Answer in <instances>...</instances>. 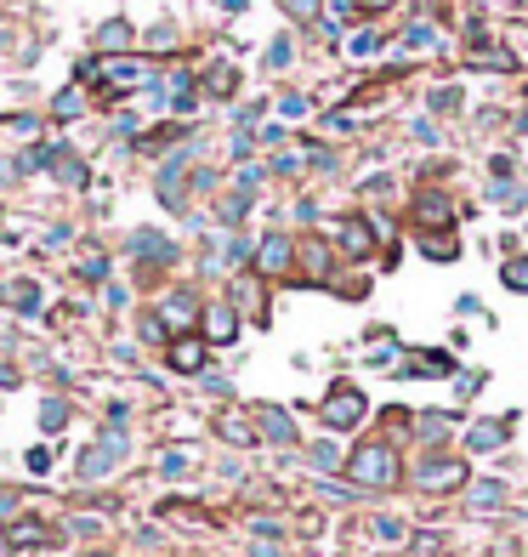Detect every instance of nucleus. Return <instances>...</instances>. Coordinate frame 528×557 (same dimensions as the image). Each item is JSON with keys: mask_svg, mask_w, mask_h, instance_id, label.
Instances as JSON below:
<instances>
[{"mask_svg": "<svg viewBox=\"0 0 528 557\" xmlns=\"http://www.w3.org/2000/svg\"><path fill=\"white\" fill-rule=\"evenodd\" d=\"M233 91H239V69L216 63V69H210V97H233Z\"/></svg>", "mask_w": 528, "mask_h": 557, "instance_id": "nucleus-21", "label": "nucleus"}, {"mask_svg": "<svg viewBox=\"0 0 528 557\" xmlns=\"http://www.w3.org/2000/svg\"><path fill=\"white\" fill-rule=\"evenodd\" d=\"M52 114H57V120H74V114H86V91H80V86H69V91H57V103H52Z\"/></svg>", "mask_w": 528, "mask_h": 557, "instance_id": "nucleus-20", "label": "nucleus"}, {"mask_svg": "<svg viewBox=\"0 0 528 557\" xmlns=\"http://www.w3.org/2000/svg\"><path fill=\"white\" fill-rule=\"evenodd\" d=\"M80 273L91 278V285H103V278H108V262H103V256H91V262H86V268H80Z\"/></svg>", "mask_w": 528, "mask_h": 557, "instance_id": "nucleus-39", "label": "nucleus"}, {"mask_svg": "<svg viewBox=\"0 0 528 557\" xmlns=\"http://www.w3.org/2000/svg\"><path fill=\"white\" fill-rule=\"evenodd\" d=\"M278 6H285V12H290V18H296V23H313L324 0H278Z\"/></svg>", "mask_w": 528, "mask_h": 557, "instance_id": "nucleus-31", "label": "nucleus"}, {"mask_svg": "<svg viewBox=\"0 0 528 557\" xmlns=\"http://www.w3.org/2000/svg\"><path fill=\"white\" fill-rule=\"evenodd\" d=\"M205 347H210L205 336H177L165 359H170V370H177V376H199V370H205V359H210Z\"/></svg>", "mask_w": 528, "mask_h": 557, "instance_id": "nucleus-7", "label": "nucleus"}, {"mask_svg": "<svg viewBox=\"0 0 528 557\" xmlns=\"http://www.w3.org/2000/svg\"><path fill=\"white\" fill-rule=\"evenodd\" d=\"M318 415H324V427H335V432H347V427H359L364 415H369V404H364V393L359 387H347V381H335L330 393H324V404H318Z\"/></svg>", "mask_w": 528, "mask_h": 557, "instance_id": "nucleus-3", "label": "nucleus"}, {"mask_svg": "<svg viewBox=\"0 0 528 557\" xmlns=\"http://www.w3.org/2000/svg\"><path fill=\"white\" fill-rule=\"evenodd\" d=\"M415 484H421L426 495H449V489H460L466 484V467L460 461H449V455H438V461H421V478H415Z\"/></svg>", "mask_w": 528, "mask_h": 557, "instance_id": "nucleus-5", "label": "nucleus"}, {"mask_svg": "<svg viewBox=\"0 0 528 557\" xmlns=\"http://www.w3.org/2000/svg\"><path fill=\"white\" fill-rule=\"evenodd\" d=\"M307 273H313V278H324V273H330V251H324V245H307Z\"/></svg>", "mask_w": 528, "mask_h": 557, "instance_id": "nucleus-32", "label": "nucleus"}, {"mask_svg": "<svg viewBox=\"0 0 528 557\" xmlns=\"http://www.w3.org/2000/svg\"><path fill=\"white\" fill-rule=\"evenodd\" d=\"M352 52H359V57H369V52H381V35H359V40H352Z\"/></svg>", "mask_w": 528, "mask_h": 557, "instance_id": "nucleus-41", "label": "nucleus"}, {"mask_svg": "<svg viewBox=\"0 0 528 557\" xmlns=\"http://www.w3.org/2000/svg\"><path fill=\"white\" fill-rule=\"evenodd\" d=\"M160 199L170 211H182V160H170L165 171H160Z\"/></svg>", "mask_w": 528, "mask_h": 557, "instance_id": "nucleus-16", "label": "nucleus"}, {"mask_svg": "<svg viewBox=\"0 0 528 557\" xmlns=\"http://www.w3.org/2000/svg\"><path fill=\"white\" fill-rule=\"evenodd\" d=\"M421 222L426 228H449V222H455V211H449L443 194H421Z\"/></svg>", "mask_w": 528, "mask_h": 557, "instance_id": "nucleus-17", "label": "nucleus"}, {"mask_svg": "<svg viewBox=\"0 0 528 557\" xmlns=\"http://www.w3.org/2000/svg\"><path fill=\"white\" fill-rule=\"evenodd\" d=\"M131 251L148 256V262H160V268H165V262H177V245H170L165 234H153V228H136V234H131Z\"/></svg>", "mask_w": 528, "mask_h": 557, "instance_id": "nucleus-13", "label": "nucleus"}, {"mask_svg": "<svg viewBox=\"0 0 528 557\" xmlns=\"http://www.w3.org/2000/svg\"><path fill=\"white\" fill-rule=\"evenodd\" d=\"M244 211H251V194H244V188L222 199V222H227V228H233V222H244Z\"/></svg>", "mask_w": 528, "mask_h": 557, "instance_id": "nucleus-27", "label": "nucleus"}, {"mask_svg": "<svg viewBox=\"0 0 528 557\" xmlns=\"http://www.w3.org/2000/svg\"><path fill=\"white\" fill-rule=\"evenodd\" d=\"M0 387H18V370H6V364H0Z\"/></svg>", "mask_w": 528, "mask_h": 557, "instance_id": "nucleus-45", "label": "nucleus"}, {"mask_svg": "<svg viewBox=\"0 0 528 557\" xmlns=\"http://www.w3.org/2000/svg\"><path fill=\"white\" fill-rule=\"evenodd\" d=\"M455 103H460V91H455V86H443L438 97H432V108H438V114H449V108H455Z\"/></svg>", "mask_w": 528, "mask_h": 557, "instance_id": "nucleus-37", "label": "nucleus"}, {"mask_svg": "<svg viewBox=\"0 0 528 557\" xmlns=\"http://www.w3.org/2000/svg\"><path fill=\"white\" fill-rule=\"evenodd\" d=\"M403 535H409V529H403L398 518H375V540H386V546H398Z\"/></svg>", "mask_w": 528, "mask_h": 557, "instance_id": "nucleus-33", "label": "nucleus"}, {"mask_svg": "<svg viewBox=\"0 0 528 557\" xmlns=\"http://www.w3.org/2000/svg\"><path fill=\"white\" fill-rule=\"evenodd\" d=\"M415 427H421V438H449V415H415Z\"/></svg>", "mask_w": 528, "mask_h": 557, "instance_id": "nucleus-29", "label": "nucleus"}, {"mask_svg": "<svg viewBox=\"0 0 528 557\" xmlns=\"http://www.w3.org/2000/svg\"><path fill=\"white\" fill-rule=\"evenodd\" d=\"M165 330H170V324L160 313H143V342H165Z\"/></svg>", "mask_w": 528, "mask_h": 557, "instance_id": "nucleus-35", "label": "nucleus"}, {"mask_svg": "<svg viewBox=\"0 0 528 557\" xmlns=\"http://www.w3.org/2000/svg\"><path fill=\"white\" fill-rule=\"evenodd\" d=\"M517 126H523V131H528V114H523V120H517Z\"/></svg>", "mask_w": 528, "mask_h": 557, "instance_id": "nucleus-48", "label": "nucleus"}, {"mask_svg": "<svg viewBox=\"0 0 528 557\" xmlns=\"http://www.w3.org/2000/svg\"><path fill=\"white\" fill-rule=\"evenodd\" d=\"M199 313H205V307L194 302V290H177V296H165V307H160V319L170 324V330H188Z\"/></svg>", "mask_w": 528, "mask_h": 557, "instance_id": "nucleus-12", "label": "nucleus"}, {"mask_svg": "<svg viewBox=\"0 0 528 557\" xmlns=\"http://www.w3.org/2000/svg\"><path fill=\"white\" fill-rule=\"evenodd\" d=\"M472 501H477V506H500V501H506V484H494V478H483V484L472 489Z\"/></svg>", "mask_w": 528, "mask_h": 557, "instance_id": "nucleus-30", "label": "nucleus"}, {"mask_svg": "<svg viewBox=\"0 0 528 557\" xmlns=\"http://www.w3.org/2000/svg\"><path fill=\"white\" fill-rule=\"evenodd\" d=\"M29 472H52V450H29Z\"/></svg>", "mask_w": 528, "mask_h": 557, "instance_id": "nucleus-40", "label": "nucleus"}, {"mask_svg": "<svg viewBox=\"0 0 528 557\" xmlns=\"http://www.w3.org/2000/svg\"><path fill=\"white\" fill-rule=\"evenodd\" d=\"M398 472H403V467H398V450H392L386 438L359 444V450L347 455V478H352L359 489H392V484H398Z\"/></svg>", "mask_w": 528, "mask_h": 557, "instance_id": "nucleus-1", "label": "nucleus"}, {"mask_svg": "<svg viewBox=\"0 0 528 557\" xmlns=\"http://www.w3.org/2000/svg\"><path fill=\"white\" fill-rule=\"evenodd\" d=\"M290 63V40H273L268 46V69H285Z\"/></svg>", "mask_w": 528, "mask_h": 557, "instance_id": "nucleus-36", "label": "nucleus"}, {"mask_svg": "<svg viewBox=\"0 0 528 557\" xmlns=\"http://www.w3.org/2000/svg\"><path fill=\"white\" fill-rule=\"evenodd\" d=\"M381 6H392V0H364V12H381Z\"/></svg>", "mask_w": 528, "mask_h": 557, "instance_id": "nucleus-46", "label": "nucleus"}, {"mask_svg": "<svg viewBox=\"0 0 528 557\" xmlns=\"http://www.w3.org/2000/svg\"><path fill=\"white\" fill-rule=\"evenodd\" d=\"M222 6H227V12H244V0H222Z\"/></svg>", "mask_w": 528, "mask_h": 557, "instance_id": "nucleus-47", "label": "nucleus"}, {"mask_svg": "<svg viewBox=\"0 0 528 557\" xmlns=\"http://www.w3.org/2000/svg\"><path fill=\"white\" fill-rule=\"evenodd\" d=\"M97 52H103V57L131 52V23H126V18H108V23L97 29Z\"/></svg>", "mask_w": 528, "mask_h": 557, "instance_id": "nucleus-14", "label": "nucleus"}, {"mask_svg": "<svg viewBox=\"0 0 528 557\" xmlns=\"http://www.w3.org/2000/svg\"><path fill=\"white\" fill-rule=\"evenodd\" d=\"M313 467H318V472L341 467V450H335V444H313Z\"/></svg>", "mask_w": 528, "mask_h": 557, "instance_id": "nucleus-34", "label": "nucleus"}, {"mask_svg": "<svg viewBox=\"0 0 528 557\" xmlns=\"http://www.w3.org/2000/svg\"><path fill=\"white\" fill-rule=\"evenodd\" d=\"M251 557H285V552H278L273 540H256V546H251Z\"/></svg>", "mask_w": 528, "mask_h": 557, "instance_id": "nucleus-44", "label": "nucleus"}, {"mask_svg": "<svg viewBox=\"0 0 528 557\" xmlns=\"http://www.w3.org/2000/svg\"><path fill=\"white\" fill-rule=\"evenodd\" d=\"M273 171H285V177H290V171H301V154H278Z\"/></svg>", "mask_w": 528, "mask_h": 557, "instance_id": "nucleus-42", "label": "nucleus"}, {"mask_svg": "<svg viewBox=\"0 0 528 557\" xmlns=\"http://www.w3.org/2000/svg\"><path fill=\"white\" fill-rule=\"evenodd\" d=\"M6 302L18 307V313H35V307H40V285H35V278H18V285H6Z\"/></svg>", "mask_w": 528, "mask_h": 557, "instance_id": "nucleus-18", "label": "nucleus"}, {"mask_svg": "<svg viewBox=\"0 0 528 557\" xmlns=\"http://www.w3.org/2000/svg\"><path fill=\"white\" fill-rule=\"evenodd\" d=\"M52 165H57V177H63V182H69V188H80V182H86V165H80V160H74V154H69V148H52Z\"/></svg>", "mask_w": 528, "mask_h": 557, "instance_id": "nucleus-19", "label": "nucleus"}, {"mask_svg": "<svg viewBox=\"0 0 528 557\" xmlns=\"http://www.w3.org/2000/svg\"><path fill=\"white\" fill-rule=\"evenodd\" d=\"M278 114H285V120H301L307 114V97H285V103H278Z\"/></svg>", "mask_w": 528, "mask_h": 557, "instance_id": "nucleus-38", "label": "nucleus"}, {"mask_svg": "<svg viewBox=\"0 0 528 557\" xmlns=\"http://www.w3.org/2000/svg\"><path fill=\"white\" fill-rule=\"evenodd\" d=\"M403 46H409V52H438V29H432V23H415L409 35H403Z\"/></svg>", "mask_w": 528, "mask_h": 557, "instance_id": "nucleus-22", "label": "nucleus"}, {"mask_svg": "<svg viewBox=\"0 0 528 557\" xmlns=\"http://www.w3.org/2000/svg\"><path fill=\"white\" fill-rule=\"evenodd\" d=\"M199 324H205V342L210 347H227L233 336H239V307H233V302H210L205 313H199Z\"/></svg>", "mask_w": 528, "mask_h": 557, "instance_id": "nucleus-6", "label": "nucleus"}, {"mask_svg": "<svg viewBox=\"0 0 528 557\" xmlns=\"http://www.w3.org/2000/svg\"><path fill=\"white\" fill-rule=\"evenodd\" d=\"M103 80L114 86V91H126V86H136V80H148V69L136 63V57H91V63H80V80Z\"/></svg>", "mask_w": 528, "mask_h": 557, "instance_id": "nucleus-4", "label": "nucleus"}, {"mask_svg": "<svg viewBox=\"0 0 528 557\" xmlns=\"http://www.w3.org/2000/svg\"><path fill=\"white\" fill-rule=\"evenodd\" d=\"M0 540H6L12 552H23V546H45V540H57V529H52L45 518H12Z\"/></svg>", "mask_w": 528, "mask_h": 557, "instance_id": "nucleus-8", "label": "nucleus"}, {"mask_svg": "<svg viewBox=\"0 0 528 557\" xmlns=\"http://www.w3.org/2000/svg\"><path fill=\"white\" fill-rule=\"evenodd\" d=\"M126 450H131V438H126V427H108L103 432V438L97 444H91V450L80 455V478H86V484H97V478H108V472H114L120 467V461H126Z\"/></svg>", "mask_w": 528, "mask_h": 557, "instance_id": "nucleus-2", "label": "nucleus"}, {"mask_svg": "<svg viewBox=\"0 0 528 557\" xmlns=\"http://www.w3.org/2000/svg\"><path fill=\"white\" fill-rule=\"evenodd\" d=\"M500 444H506V421H477L466 432V450L472 455H489V450H500Z\"/></svg>", "mask_w": 528, "mask_h": 557, "instance_id": "nucleus-15", "label": "nucleus"}, {"mask_svg": "<svg viewBox=\"0 0 528 557\" xmlns=\"http://www.w3.org/2000/svg\"><path fill=\"white\" fill-rule=\"evenodd\" d=\"M341 251H347V256H369V251H375V228H369L364 222V216H341Z\"/></svg>", "mask_w": 528, "mask_h": 557, "instance_id": "nucleus-10", "label": "nucleus"}, {"mask_svg": "<svg viewBox=\"0 0 528 557\" xmlns=\"http://www.w3.org/2000/svg\"><path fill=\"white\" fill-rule=\"evenodd\" d=\"M256 427H261V438H268V444H296V421H290L278 404H261L256 410Z\"/></svg>", "mask_w": 528, "mask_h": 557, "instance_id": "nucleus-11", "label": "nucleus"}, {"mask_svg": "<svg viewBox=\"0 0 528 557\" xmlns=\"http://www.w3.org/2000/svg\"><path fill=\"white\" fill-rule=\"evenodd\" d=\"M188 467H194V455H188V450H165V455H160V472H165V478H182Z\"/></svg>", "mask_w": 528, "mask_h": 557, "instance_id": "nucleus-28", "label": "nucleus"}, {"mask_svg": "<svg viewBox=\"0 0 528 557\" xmlns=\"http://www.w3.org/2000/svg\"><path fill=\"white\" fill-rule=\"evenodd\" d=\"M256 182H261V165H244V171H239V188H244V194H251V188H256Z\"/></svg>", "mask_w": 528, "mask_h": 557, "instance_id": "nucleus-43", "label": "nucleus"}, {"mask_svg": "<svg viewBox=\"0 0 528 557\" xmlns=\"http://www.w3.org/2000/svg\"><path fill=\"white\" fill-rule=\"evenodd\" d=\"M421 251H426V256H438V262H455V256H460V245L449 239V234H426V239H421Z\"/></svg>", "mask_w": 528, "mask_h": 557, "instance_id": "nucleus-23", "label": "nucleus"}, {"mask_svg": "<svg viewBox=\"0 0 528 557\" xmlns=\"http://www.w3.org/2000/svg\"><path fill=\"white\" fill-rule=\"evenodd\" d=\"M290 262H296V245L285 234H268L256 245V273H290Z\"/></svg>", "mask_w": 528, "mask_h": 557, "instance_id": "nucleus-9", "label": "nucleus"}, {"mask_svg": "<svg viewBox=\"0 0 528 557\" xmlns=\"http://www.w3.org/2000/svg\"><path fill=\"white\" fill-rule=\"evenodd\" d=\"M500 278H506V290H517V296H528V256L506 262V268H500Z\"/></svg>", "mask_w": 528, "mask_h": 557, "instance_id": "nucleus-24", "label": "nucleus"}, {"mask_svg": "<svg viewBox=\"0 0 528 557\" xmlns=\"http://www.w3.org/2000/svg\"><path fill=\"white\" fill-rule=\"evenodd\" d=\"M222 438H233V444H256V427L244 421V415H222Z\"/></svg>", "mask_w": 528, "mask_h": 557, "instance_id": "nucleus-25", "label": "nucleus"}, {"mask_svg": "<svg viewBox=\"0 0 528 557\" xmlns=\"http://www.w3.org/2000/svg\"><path fill=\"white\" fill-rule=\"evenodd\" d=\"M63 421H69V404H63V398H45V404H40V427H45V432H57Z\"/></svg>", "mask_w": 528, "mask_h": 557, "instance_id": "nucleus-26", "label": "nucleus"}]
</instances>
